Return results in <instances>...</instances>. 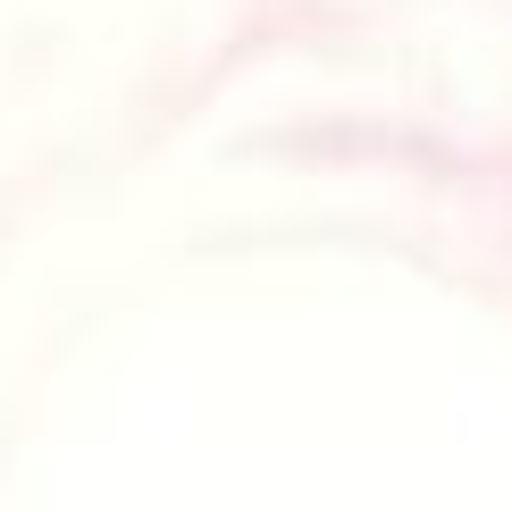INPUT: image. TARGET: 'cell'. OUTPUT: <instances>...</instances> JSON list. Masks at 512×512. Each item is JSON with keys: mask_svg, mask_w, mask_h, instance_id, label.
<instances>
[]
</instances>
